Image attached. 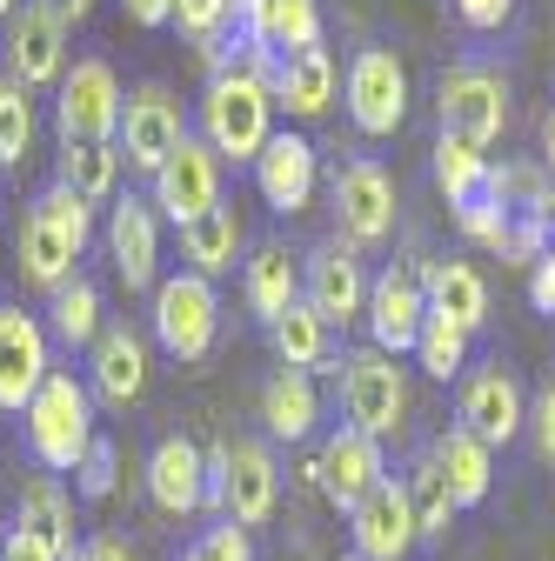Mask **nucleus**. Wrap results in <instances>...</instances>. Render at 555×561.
<instances>
[{
	"mask_svg": "<svg viewBox=\"0 0 555 561\" xmlns=\"http://www.w3.org/2000/svg\"><path fill=\"white\" fill-rule=\"evenodd\" d=\"M88 241H94V207H88L75 187H60V181H54V187H41V194L27 201L21 228H14L21 280H27V288H41V295L67 288Z\"/></svg>",
	"mask_w": 555,
	"mask_h": 561,
	"instance_id": "1",
	"label": "nucleus"
},
{
	"mask_svg": "<svg viewBox=\"0 0 555 561\" xmlns=\"http://www.w3.org/2000/svg\"><path fill=\"white\" fill-rule=\"evenodd\" d=\"M274 88L254 75L248 60H228L215 81H207V94H201V140L215 148L222 161H248L254 168V154L274 140Z\"/></svg>",
	"mask_w": 555,
	"mask_h": 561,
	"instance_id": "2",
	"label": "nucleus"
},
{
	"mask_svg": "<svg viewBox=\"0 0 555 561\" xmlns=\"http://www.w3.org/2000/svg\"><path fill=\"white\" fill-rule=\"evenodd\" d=\"M88 448H94V388L54 368L41 381V394L27 401V455L47 474H75Z\"/></svg>",
	"mask_w": 555,
	"mask_h": 561,
	"instance_id": "3",
	"label": "nucleus"
},
{
	"mask_svg": "<svg viewBox=\"0 0 555 561\" xmlns=\"http://www.w3.org/2000/svg\"><path fill=\"white\" fill-rule=\"evenodd\" d=\"M335 375H341L349 428H362L369 442H388L408 421V381H401L395 355H382V347H349V355H335Z\"/></svg>",
	"mask_w": 555,
	"mask_h": 561,
	"instance_id": "4",
	"label": "nucleus"
},
{
	"mask_svg": "<svg viewBox=\"0 0 555 561\" xmlns=\"http://www.w3.org/2000/svg\"><path fill=\"white\" fill-rule=\"evenodd\" d=\"M121 81H114V67L107 60H75L60 75V101H54V134H60V148H75V140H121Z\"/></svg>",
	"mask_w": 555,
	"mask_h": 561,
	"instance_id": "5",
	"label": "nucleus"
},
{
	"mask_svg": "<svg viewBox=\"0 0 555 561\" xmlns=\"http://www.w3.org/2000/svg\"><path fill=\"white\" fill-rule=\"evenodd\" d=\"M222 334V301H215V280L201 274H168L155 288V341L168 347L174 362H201Z\"/></svg>",
	"mask_w": 555,
	"mask_h": 561,
	"instance_id": "6",
	"label": "nucleus"
},
{
	"mask_svg": "<svg viewBox=\"0 0 555 561\" xmlns=\"http://www.w3.org/2000/svg\"><path fill=\"white\" fill-rule=\"evenodd\" d=\"M435 114H442V134L496 148L502 127H509V81L489 75V67H449L435 81Z\"/></svg>",
	"mask_w": 555,
	"mask_h": 561,
	"instance_id": "7",
	"label": "nucleus"
},
{
	"mask_svg": "<svg viewBox=\"0 0 555 561\" xmlns=\"http://www.w3.org/2000/svg\"><path fill=\"white\" fill-rule=\"evenodd\" d=\"M188 140V114H181V101L161 88V81H148V88H134L127 94V107H121V161L127 168H141V174H161V161Z\"/></svg>",
	"mask_w": 555,
	"mask_h": 561,
	"instance_id": "8",
	"label": "nucleus"
},
{
	"mask_svg": "<svg viewBox=\"0 0 555 561\" xmlns=\"http://www.w3.org/2000/svg\"><path fill=\"white\" fill-rule=\"evenodd\" d=\"M155 215H168L174 228H194L207 207H222V154L207 148V140H181V148L161 161V174H155Z\"/></svg>",
	"mask_w": 555,
	"mask_h": 561,
	"instance_id": "9",
	"label": "nucleus"
},
{
	"mask_svg": "<svg viewBox=\"0 0 555 561\" xmlns=\"http://www.w3.org/2000/svg\"><path fill=\"white\" fill-rule=\"evenodd\" d=\"M335 221H341V241L355 254L382 248L395 234V181H388V168H375V161L341 168L335 174Z\"/></svg>",
	"mask_w": 555,
	"mask_h": 561,
	"instance_id": "10",
	"label": "nucleus"
},
{
	"mask_svg": "<svg viewBox=\"0 0 555 561\" xmlns=\"http://www.w3.org/2000/svg\"><path fill=\"white\" fill-rule=\"evenodd\" d=\"M302 301L328 321V328H349L369 314V274L355 261L349 241H321L308 261H302Z\"/></svg>",
	"mask_w": 555,
	"mask_h": 561,
	"instance_id": "11",
	"label": "nucleus"
},
{
	"mask_svg": "<svg viewBox=\"0 0 555 561\" xmlns=\"http://www.w3.org/2000/svg\"><path fill=\"white\" fill-rule=\"evenodd\" d=\"M369 347L382 355H415V341H422V321H429V295H422V274L415 267H388L369 280Z\"/></svg>",
	"mask_w": 555,
	"mask_h": 561,
	"instance_id": "12",
	"label": "nucleus"
},
{
	"mask_svg": "<svg viewBox=\"0 0 555 561\" xmlns=\"http://www.w3.org/2000/svg\"><path fill=\"white\" fill-rule=\"evenodd\" d=\"M47 375H54V362H47V328L27 308L0 301V414H27V401L41 394Z\"/></svg>",
	"mask_w": 555,
	"mask_h": 561,
	"instance_id": "13",
	"label": "nucleus"
},
{
	"mask_svg": "<svg viewBox=\"0 0 555 561\" xmlns=\"http://www.w3.org/2000/svg\"><path fill=\"white\" fill-rule=\"evenodd\" d=\"M408 114V67L388 54V47H362L349 60V121L362 134H395Z\"/></svg>",
	"mask_w": 555,
	"mask_h": 561,
	"instance_id": "14",
	"label": "nucleus"
},
{
	"mask_svg": "<svg viewBox=\"0 0 555 561\" xmlns=\"http://www.w3.org/2000/svg\"><path fill=\"white\" fill-rule=\"evenodd\" d=\"M60 75H67V27L47 8L21 0L8 14V81L34 94V88H60Z\"/></svg>",
	"mask_w": 555,
	"mask_h": 561,
	"instance_id": "15",
	"label": "nucleus"
},
{
	"mask_svg": "<svg viewBox=\"0 0 555 561\" xmlns=\"http://www.w3.org/2000/svg\"><path fill=\"white\" fill-rule=\"evenodd\" d=\"M522 421H529V408H522V381H516V375H509L502 362L475 368V375L462 381V408H455V428H468L475 442L502 448V442H516V435H522Z\"/></svg>",
	"mask_w": 555,
	"mask_h": 561,
	"instance_id": "16",
	"label": "nucleus"
},
{
	"mask_svg": "<svg viewBox=\"0 0 555 561\" xmlns=\"http://www.w3.org/2000/svg\"><path fill=\"white\" fill-rule=\"evenodd\" d=\"M107 261H114V274L127 280V288H161V215H155V201H141V194L114 201Z\"/></svg>",
	"mask_w": 555,
	"mask_h": 561,
	"instance_id": "17",
	"label": "nucleus"
},
{
	"mask_svg": "<svg viewBox=\"0 0 555 561\" xmlns=\"http://www.w3.org/2000/svg\"><path fill=\"white\" fill-rule=\"evenodd\" d=\"M382 481H388L382 442H369L362 428H335V435L321 442V495H328L341 515H355Z\"/></svg>",
	"mask_w": 555,
	"mask_h": 561,
	"instance_id": "18",
	"label": "nucleus"
},
{
	"mask_svg": "<svg viewBox=\"0 0 555 561\" xmlns=\"http://www.w3.org/2000/svg\"><path fill=\"white\" fill-rule=\"evenodd\" d=\"M349 535H355V554L362 561H408L422 528H415V508H408V488L401 481H382L375 495L349 515Z\"/></svg>",
	"mask_w": 555,
	"mask_h": 561,
	"instance_id": "19",
	"label": "nucleus"
},
{
	"mask_svg": "<svg viewBox=\"0 0 555 561\" xmlns=\"http://www.w3.org/2000/svg\"><path fill=\"white\" fill-rule=\"evenodd\" d=\"M148 502L161 515H201L207 508V448H194L188 435L155 442V455H148Z\"/></svg>",
	"mask_w": 555,
	"mask_h": 561,
	"instance_id": "20",
	"label": "nucleus"
},
{
	"mask_svg": "<svg viewBox=\"0 0 555 561\" xmlns=\"http://www.w3.org/2000/svg\"><path fill=\"white\" fill-rule=\"evenodd\" d=\"M88 388H94V401H107V408L141 401V388H148V341L134 334L127 321L101 328L94 355H88Z\"/></svg>",
	"mask_w": 555,
	"mask_h": 561,
	"instance_id": "21",
	"label": "nucleus"
},
{
	"mask_svg": "<svg viewBox=\"0 0 555 561\" xmlns=\"http://www.w3.org/2000/svg\"><path fill=\"white\" fill-rule=\"evenodd\" d=\"M254 194L274 207V215H302L315 201V148L302 134H274L254 154Z\"/></svg>",
	"mask_w": 555,
	"mask_h": 561,
	"instance_id": "22",
	"label": "nucleus"
},
{
	"mask_svg": "<svg viewBox=\"0 0 555 561\" xmlns=\"http://www.w3.org/2000/svg\"><path fill=\"white\" fill-rule=\"evenodd\" d=\"M282 502V468H274V448L268 442H228V515L222 522H241V528H261Z\"/></svg>",
	"mask_w": 555,
	"mask_h": 561,
	"instance_id": "23",
	"label": "nucleus"
},
{
	"mask_svg": "<svg viewBox=\"0 0 555 561\" xmlns=\"http://www.w3.org/2000/svg\"><path fill=\"white\" fill-rule=\"evenodd\" d=\"M321 47V8L315 0H261L254 21L241 27V54H308Z\"/></svg>",
	"mask_w": 555,
	"mask_h": 561,
	"instance_id": "24",
	"label": "nucleus"
},
{
	"mask_svg": "<svg viewBox=\"0 0 555 561\" xmlns=\"http://www.w3.org/2000/svg\"><path fill=\"white\" fill-rule=\"evenodd\" d=\"M241 295H248V308L274 328V321L302 301V261H295L282 241H261V248L241 261Z\"/></svg>",
	"mask_w": 555,
	"mask_h": 561,
	"instance_id": "25",
	"label": "nucleus"
},
{
	"mask_svg": "<svg viewBox=\"0 0 555 561\" xmlns=\"http://www.w3.org/2000/svg\"><path fill=\"white\" fill-rule=\"evenodd\" d=\"M315 421H321V394H315V381L302 368L268 375V388H261V428H268V442H308Z\"/></svg>",
	"mask_w": 555,
	"mask_h": 561,
	"instance_id": "26",
	"label": "nucleus"
},
{
	"mask_svg": "<svg viewBox=\"0 0 555 561\" xmlns=\"http://www.w3.org/2000/svg\"><path fill=\"white\" fill-rule=\"evenodd\" d=\"M422 295H429V314L455 321L462 334H475L482 321H489V280H482L468 261H435L422 274Z\"/></svg>",
	"mask_w": 555,
	"mask_h": 561,
	"instance_id": "27",
	"label": "nucleus"
},
{
	"mask_svg": "<svg viewBox=\"0 0 555 561\" xmlns=\"http://www.w3.org/2000/svg\"><path fill=\"white\" fill-rule=\"evenodd\" d=\"M429 455H435V468L455 488V508H482V502H489V488H496V448L489 442H475L468 428H449Z\"/></svg>",
	"mask_w": 555,
	"mask_h": 561,
	"instance_id": "28",
	"label": "nucleus"
},
{
	"mask_svg": "<svg viewBox=\"0 0 555 561\" xmlns=\"http://www.w3.org/2000/svg\"><path fill=\"white\" fill-rule=\"evenodd\" d=\"M241 248H248V234H241V215L222 201V207H207V215L194 221V228H181V254H188V274H201V280H215V274H228L235 261H241Z\"/></svg>",
	"mask_w": 555,
	"mask_h": 561,
	"instance_id": "29",
	"label": "nucleus"
},
{
	"mask_svg": "<svg viewBox=\"0 0 555 561\" xmlns=\"http://www.w3.org/2000/svg\"><path fill=\"white\" fill-rule=\"evenodd\" d=\"M328 101H335V54L328 47L288 54L282 75H274V107H288L295 121H315V114H328Z\"/></svg>",
	"mask_w": 555,
	"mask_h": 561,
	"instance_id": "30",
	"label": "nucleus"
},
{
	"mask_svg": "<svg viewBox=\"0 0 555 561\" xmlns=\"http://www.w3.org/2000/svg\"><path fill=\"white\" fill-rule=\"evenodd\" d=\"M14 522L34 528V535H47V541L60 548V561H75V554H81V541H75V502H67V488H60L54 474H27V481H21Z\"/></svg>",
	"mask_w": 555,
	"mask_h": 561,
	"instance_id": "31",
	"label": "nucleus"
},
{
	"mask_svg": "<svg viewBox=\"0 0 555 561\" xmlns=\"http://www.w3.org/2000/svg\"><path fill=\"white\" fill-rule=\"evenodd\" d=\"M54 181L75 187V194L94 207V201H107L114 181H121V148H114V140H75V148H60V174H54Z\"/></svg>",
	"mask_w": 555,
	"mask_h": 561,
	"instance_id": "32",
	"label": "nucleus"
},
{
	"mask_svg": "<svg viewBox=\"0 0 555 561\" xmlns=\"http://www.w3.org/2000/svg\"><path fill=\"white\" fill-rule=\"evenodd\" d=\"M401 488H408V508H415V528H422V541H442L449 522H455L462 508H455V488H449V474L435 468V455L415 461V468L401 474Z\"/></svg>",
	"mask_w": 555,
	"mask_h": 561,
	"instance_id": "33",
	"label": "nucleus"
},
{
	"mask_svg": "<svg viewBox=\"0 0 555 561\" xmlns=\"http://www.w3.org/2000/svg\"><path fill=\"white\" fill-rule=\"evenodd\" d=\"M47 321H54V334H60L67 347H94L101 328H107V321H101V288H94L88 274H75L67 288L47 295Z\"/></svg>",
	"mask_w": 555,
	"mask_h": 561,
	"instance_id": "34",
	"label": "nucleus"
},
{
	"mask_svg": "<svg viewBox=\"0 0 555 561\" xmlns=\"http://www.w3.org/2000/svg\"><path fill=\"white\" fill-rule=\"evenodd\" d=\"M435 181H442V194L455 207H468L482 187H489V148H475L462 134H442L435 140Z\"/></svg>",
	"mask_w": 555,
	"mask_h": 561,
	"instance_id": "35",
	"label": "nucleus"
},
{
	"mask_svg": "<svg viewBox=\"0 0 555 561\" xmlns=\"http://www.w3.org/2000/svg\"><path fill=\"white\" fill-rule=\"evenodd\" d=\"M268 341H274V355H282V368H315V362H328V321L308 308V301H295L282 321L268 328Z\"/></svg>",
	"mask_w": 555,
	"mask_h": 561,
	"instance_id": "36",
	"label": "nucleus"
},
{
	"mask_svg": "<svg viewBox=\"0 0 555 561\" xmlns=\"http://www.w3.org/2000/svg\"><path fill=\"white\" fill-rule=\"evenodd\" d=\"M34 154V101L21 81L0 75V168H21Z\"/></svg>",
	"mask_w": 555,
	"mask_h": 561,
	"instance_id": "37",
	"label": "nucleus"
},
{
	"mask_svg": "<svg viewBox=\"0 0 555 561\" xmlns=\"http://www.w3.org/2000/svg\"><path fill=\"white\" fill-rule=\"evenodd\" d=\"M415 362H422V375H435V381H455V375L468 368V334H462L455 321L429 314V321H422V341H415Z\"/></svg>",
	"mask_w": 555,
	"mask_h": 561,
	"instance_id": "38",
	"label": "nucleus"
},
{
	"mask_svg": "<svg viewBox=\"0 0 555 561\" xmlns=\"http://www.w3.org/2000/svg\"><path fill=\"white\" fill-rule=\"evenodd\" d=\"M174 27L207 47V41H222L235 27V0H174Z\"/></svg>",
	"mask_w": 555,
	"mask_h": 561,
	"instance_id": "39",
	"label": "nucleus"
},
{
	"mask_svg": "<svg viewBox=\"0 0 555 561\" xmlns=\"http://www.w3.org/2000/svg\"><path fill=\"white\" fill-rule=\"evenodd\" d=\"M509 221H516V215H509L502 201H489V194H475V201L462 207V234H468V241H482V248H502Z\"/></svg>",
	"mask_w": 555,
	"mask_h": 561,
	"instance_id": "40",
	"label": "nucleus"
},
{
	"mask_svg": "<svg viewBox=\"0 0 555 561\" xmlns=\"http://www.w3.org/2000/svg\"><path fill=\"white\" fill-rule=\"evenodd\" d=\"M75 481H81V495H88V502H107V495H114V442H107V435H94V448L81 455Z\"/></svg>",
	"mask_w": 555,
	"mask_h": 561,
	"instance_id": "41",
	"label": "nucleus"
},
{
	"mask_svg": "<svg viewBox=\"0 0 555 561\" xmlns=\"http://www.w3.org/2000/svg\"><path fill=\"white\" fill-rule=\"evenodd\" d=\"M194 548H201V561H254V541H248L241 522H215Z\"/></svg>",
	"mask_w": 555,
	"mask_h": 561,
	"instance_id": "42",
	"label": "nucleus"
},
{
	"mask_svg": "<svg viewBox=\"0 0 555 561\" xmlns=\"http://www.w3.org/2000/svg\"><path fill=\"white\" fill-rule=\"evenodd\" d=\"M0 561H60V548L47 541V535H34V528H8V535H0Z\"/></svg>",
	"mask_w": 555,
	"mask_h": 561,
	"instance_id": "43",
	"label": "nucleus"
},
{
	"mask_svg": "<svg viewBox=\"0 0 555 561\" xmlns=\"http://www.w3.org/2000/svg\"><path fill=\"white\" fill-rule=\"evenodd\" d=\"M455 14H462V27H475V34H496V27H509L516 0H455Z\"/></svg>",
	"mask_w": 555,
	"mask_h": 561,
	"instance_id": "44",
	"label": "nucleus"
},
{
	"mask_svg": "<svg viewBox=\"0 0 555 561\" xmlns=\"http://www.w3.org/2000/svg\"><path fill=\"white\" fill-rule=\"evenodd\" d=\"M529 301H535V314H555V241H548V254L529 267Z\"/></svg>",
	"mask_w": 555,
	"mask_h": 561,
	"instance_id": "45",
	"label": "nucleus"
},
{
	"mask_svg": "<svg viewBox=\"0 0 555 561\" xmlns=\"http://www.w3.org/2000/svg\"><path fill=\"white\" fill-rule=\"evenodd\" d=\"M529 421H535V448H542V455L555 461V381H548V388L535 394V414H529Z\"/></svg>",
	"mask_w": 555,
	"mask_h": 561,
	"instance_id": "46",
	"label": "nucleus"
},
{
	"mask_svg": "<svg viewBox=\"0 0 555 561\" xmlns=\"http://www.w3.org/2000/svg\"><path fill=\"white\" fill-rule=\"evenodd\" d=\"M121 14H127L134 27H168V21H174V0H121Z\"/></svg>",
	"mask_w": 555,
	"mask_h": 561,
	"instance_id": "47",
	"label": "nucleus"
},
{
	"mask_svg": "<svg viewBox=\"0 0 555 561\" xmlns=\"http://www.w3.org/2000/svg\"><path fill=\"white\" fill-rule=\"evenodd\" d=\"M34 8H47V14H54V21H60L67 34H75V27H81V21L94 14V0H34Z\"/></svg>",
	"mask_w": 555,
	"mask_h": 561,
	"instance_id": "48",
	"label": "nucleus"
},
{
	"mask_svg": "<svg viewBox=\"0 0 555 561\" xmlns=\"http://www.w3.org/2000/svg\"><path fill=\"white\" fill-rule=\"evenodd\" d=\"M75 561H134V554H127V541L94 535V541H81V554H75Z\"/></svg>",
	"mask_w": 555,
	"mask_h": 561,
	"instance_id": "49",
	"label": "nucleus"
},
{
	"mask_svg": "<svg viewBox=\"0 0 555 561\" xmlns=\"http://www.w3.org/2000/svg\"><path fill=\"white\" fill-rule=\"evenodd\" d=\"M542 161L555 168V107H548V121H542Z\"/></svg>",
	"mask_w": 555,
	"mask_h": 561,
	"instance_id": "50",
	"label": "nucleus"
},
{
	"mask_svg": "<svg viewBox=\"0 0 555 561\" xmlns=\"http://www.w3.org/2000/svg\"><path fill=\"white\" fill-rule=\"evenodd\" d=\"M14 8H21V0H0V27H8V14H14Z\"/></svg>",
	"mask_w": 555,
	"mask_h": 561,
	"instance_id": "51",
	"label": "nucleus"
},
{
	"mask_svg": "<svg viewBox=\"0 0 555 561\" xmlns=\"http://www.w3.org/2000/svg\"><path fill=\"white\" fill-rule=\"evenodd\" d=\"M335 561H362V554H355V548H349V554H335Z\"/></svg>",
	"mask_w": 555,
	"mask_h": 561,
	"instance_id": "52",
	"label": "nucleus"
},
{
	"mask_svg": "<svg viewBox=\"0 0 555 561\" xmlns=\"http://www.w3.org/2000/svg\"><path fill=\"white\" fill-rule=\"evenodd\" d=\"M181 561H201V548H188V554H181Z\"/></svg>",
	"mask_w": 555,
	"mask_h": 561,
	"instance_id": "53",
	"label": "nucleus"
}]
</instances>
